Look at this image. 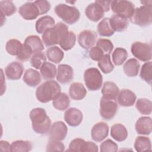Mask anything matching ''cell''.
<instances>
[{"mask_svg": "<svg viewBox=\"0 0 152 152\" xmlns=\"http://www.w3.org/2000/svg\"><path fill=\"white\" fill-rule=\"evenodd\" d=\"M97 38L96 33L90 30L81 31L78 36V42L83 49H88L94 45Z\"/></svg>", "mask_w": 152, "mask_h": 152, "instance_id": "13", "label": "cell"}, {"mask_svg": "<svg viewBox=\"0 0 152 152\" xmlns=\"http://www.w3.org/2000/svg\"><path fill=\"white\" fill-rule=\"evenodd\" d=\"M23 80L27 86L34 87L38 86L41 82V76L37 70L29 68L25 71Z\"/></svg>", "mask_w": 152, "mask_h": 152, "instance_id": "21", "label": "cell"}, {"mask_svg": "<svg viewBox=\"0 0 152 152\" xmlns=\"http://www.w3.org/2000/svg\"><path fill=\"white\" fill-rule=\"evenodd\" d=\"M56 80L61 84H66L72 80L74 71L72 68L67 64H61L58 66Z\"/></svg>", "mask_w": 152, "mask_h": 152, "instance_id": "15", "label": "cell"}, {"mask_svg": "<svg viewBox=\"0 0 152 152\" xmlns=\"http://www.w3.org/2000/svg\"><path fill=\"white\" fill-rule=\"evenodd\" d=\"M111 137L117 141L125 140L128 137V131L126 127L121 124L113 125L110 129Z\"/></svg>", "mask_w": 152, "mask_h": 152, "instance_id": "25", "label": "cell"}, {"mask_svg": "<svg viewBox=\"0 0 152 152\" xmlns=\"http://www.w3.org/2000/svg\"><path fill=\"white\" fill-rule=\"evenodd\" d=\"M1 14L6 16H10L14 14L17 10V8L14 3L11 1H0Z\"/></svg>", "mask_w": 152, "mask_h": 152, "instance_id": "41", "label": "cell"}, {"mask_svg": "<svg viewBox=\"0 0 152 152\" xmlns=\"http://www.w3.org/2000/svg\"><path fill=\"white\" fill-rule=\"evenodd\" d=\"M135 107L138 111L142 115H150L152 111V103L147 99H138L136 102Z\"/></svg>", "mask_w": 152, "mask_h": 152, "instance_id": "36", "label": "cell"}, {"mask_svg": "<svg viewBox=\"0 0 152 152\" xmlns=\"http://www.w3.org/2000/svg\"><path fill=\"white\" fill-rule=\"evenodd\" d=\"M84 80L87 88L91 91H97L103 83L102 75L96 68L87 69L84 73Z\"/></svg>", "mask_w": 152, "mask_h": 152, "instance_id": "6", "label": "cell"}, {"mask_svg": "<svg viewBox=\"0 0 152 152\" xmlns=\"http://www.w3.org/2000/svg\"><path fill=\"white\" fill-rule=\"evenodd\" d=\"M24 43L31 48L34 54L42 52L45 48L40 38L36 35H31L27 37L24 40Z\"/></svg>", "mask_w": 152, "mask_h": 152, "instance_id": "28", "label": "cell"}, {"mask_svg": "<svg viewBox=\"0 0 152 152\" xmlns=\"http://www.w3.org/2000/svg\"><path fill=\"white\" fill-rule=\"evenodd\" d=\"M40 71L43 78L46 80L53 79L57 72L56 66L49 62H45L40 68Z\"/></svg>", "mask_w": 152, "mask_h": 152, "instance_id": "30", "label": "cell"}, {"mask_svg": "<svg viewBox=\"0 0 152 152\" xmlns=\"http://www.w3.org/2000/svg\"><path fill=\"white\" fill-rule=\"evenodd\" d=\"M52 104L56 109L63 111L69 107L70 104V100L66 94L65 93H60L53 100Z\"/></svg>", "mask_w": 152, "mask_h": 152, "instance_id": "29", "label": "cell"}, {"mask_svg": "<svg viewBox=\"0 0 152 152\" xmlns=\"http://www.w3.org/2000/svg\"><path fill=\"white\" fill-rule=\"evenodd\" d=\"M68 128L62 121L55 122L49 129L50 140L62 141L65 139L67 135Z\"/></svg>", "mask_w": 152, "mask_h": 152, "instance_id": "11", "label": "cell"}, {"mask_svg": "<svg viewBox=\"0 0 152 152\" xmlns=\"http://www.w3.org/2000/svg\"><path fill=\"white\" fill-rule=\"evenodd\" d=\"M131 50L136 58L142 62L150 61L152 58L150 44L135 42L132 44Z\"/></svg>", "mask_w": 152, "mask_h": 152, "instance_id": "9", "label": "cell"}, {"mask_svg": "<svg viewBox=\"0 0 152 152\" xmlns=\"http://www.w3.org/2000/svg\"><path fill=\"white\" fill-rule=\"evenodd\" d=\"M18 12L26 20H34L40 15L39 10L34 2H27L23 4L20 7Z\"/></svg>", "mask_w": 152, "mask_h": 152, "instance_id": "12", "label": "cell"}, {"mask_svg": "<svg viewBox=\"0 0 152 152\" xmlns=\"http://www.w3.org/2000/svg\"><path fill=\"white\" fill-rule=\"evenodd\" d=\"M83 113L78 109L70 107L67 109L64 113L65 121L71 126L79 125L83 121Z\"/></svg>", "mask_w": 152, "mask_h": 152, "instance_id": "17", "label": "cell"}, {"mask_svg": "<svg viewBox=\"0 0 152 152\" xmlns=\"http://www.w3.org/2000/svg\"><path fill=\"white\" fill-rule=\"evenodd\" d=\"M109 134V126L103 122L96 124L91 131V138L96 142H100L104 140Z\"/></svg>", "mask_w": 152, "mask_h": 152, "instance_id": "16", "label": "cell"}, {"mask_svg": "<svg viewBox=\"0 0 152 152\" xmlns=\"http://www.w3.org/2000/svg\"><path fill=\"white\" fill-rule=\"evenodd\" d=\"M32 54H33V53L31 48L27 45L24 43L23 49L20 53L17 56V59L20 61L25 62L31 57Z\"/></svg>", "mask_w": 152, "mask_h": 152, "instance_id": "46", "label": "cell"}, {"mask_svg": "<svg viewBox=\"0 0 152 152\" xmlns=\"http://www.w3.org/2000/svg\"><path fill=\"white\" fill-rule=\"evenodd\" d=\"M140 64L135 58L129 59L124 65L123 69L125 74L129 77H135L138 75Z\"/></svg>", "mask_w": 152, "mask_h": 152, "instance_id": "27", "label": "cell"}, {"mask_svg": "<svg viewBox=\"0 0 152 152\" xmlns=\"http://www.w3.org/2000/svg\"><path fill=\"white\" fill-rule=\"evenodd\" d=\"M55 25V20L52 17L49 15H45L37 20L35 27L36 31L39 34H42L47 29L53 27Z\"/></svg>", "mask_w": 152, "mask_h": 152, "instance_id": "24", "label": "cell"}, {"mask_svg": "<svg viewBox=\"0 0 152 152\" xmlns=\"http://www.w3.org/2000/svg\"><path fill=\"white\" fill-rule=\"evenodd\" d=\"M0 150L1 151H11V145L7 141H0Z\"/></svg>", "mask_w": 152, "mask_h": 152, "instance_id": "49", "label": "cell"}, {"mask_svg": "<svg viewBox=\"0 0 152 152\" xmlns=\"http://www.w3.org/2000/svg\"><path fill=\"white\" fill-rule=\"evenodd\" d=\"M97 2L100 4L102 7L103 9L104 10V12L109 11L110 6L111 4V1H97Z\"/></svg>", "mask_w": 152, "mask_h": 152, "instance_id": "50", "label": "cell"}, {"mask_svg": "<svg viewBox=\"0 0 152 152\" xmlns=\"http://www.w3.org/2000/svg\"><path fill=\"white\" fill-rule=\"evenodd\" d=\"M119 92L118 87L112 81H106L103 84L102 88L103 97L109 99H116Z\"/></svg>", "mask_w": 152, "mask_h": 152, "instance_id": "26", "label": "cell"}, {"mask_svg": "<svg viewBox=\"0 0 152 152\" xmlns=\"http://www.w3.org/2000/svg\"><path fill=\"white\" fill-rule=\"evenodd\" d=\"M46 62V56L42 52L34 53L31 58L30 63L32 66L36 69H40L42 65Z\"/></svg>", "mask_w": 152, "mask_h": 152, "instance_id": "42", "label": "cell"}, {"mask_svg": "<svg viewBox=\"0 0 152 152\" xmlns=\"http://www.w3.org/2000/svg\"><path fill=\"white\" fill-rule=\"evenodd\" d=\"M96 46L99 47L103 53L110 55L113 49V45L109 39H99L96 42Z\"/></svg>", "mask_w": 152, "mask_h": 152, "instance_id": "43", "label": "cell"}, {"mask_svg": "<svg viewBox=\"0 0 152 152\" xmlns=\"http://www.w3.org/2000/svg\"><path fill=\"white\" fill-rule=\"evenodd\" d=\"M134 148L138 152L150 151L151 150V144L150 138L143 136L137 137L134 142Z\"/></svg>", "mask_w": 152, "mask_h": 152, "instance_id": "33", "label": "cell"}, {"mask_svg": "<svg viewBox=\"0 0 152 152\" xmlns=\"http://www.w3.org/2000/svg\"><path fill=\"white\" fill-rule=\"evenodd\" d=\"M130 20L131 23L141 27L150 25L152 21V5H143L135 8Z\"/></svg>", "mask_w": 152, "mask_h": 152, "instance_id": "5", "label": "cell"}, {"mask_svg": "<svg viewBox=\"0 0 152 152\" xmlns=\"http://www.w3.org/2000/svg\"><path fill=\"white\" fill-rule=\"evenodd\" d=\"M23 46V45L18 40L10 39L6 43L5 49L10 55L17 56L20 53Z\"/></svg>", "mask_w": 152, "mask_h": 152, "instance_id": "34", "label": "cell"}, {"mask_svg": "<svg viewBox=\"0 0 152 152\" xmlns=\"http://www.w3.org/2000/svg\"><path fill=\"white\" fill-rule=\"evenodd\" d=\"M61 93V87L55 80H48L36 89V96L42 103H48L53 100Z\"/></svg>", "mask_w": 152, "mask_h": 152, "instance_id": "3", "label": "cell"}, {"mask_svg": "<svg viewBox=\"0 0 152 152\" xmlns=\"http://www.w3.org/2000/svg\"><path fill=\"white\" fill-rule=\"evenodd\" d=\"M97 30L100 36L105 37L111 36L115 33L110 26V18L108 17H105L100 21L97 25Z\"/></svg>", "mask_w": 152, "mask_h": 152, "instance_id": "31", "label": "cell"}, {"mask_svg": "<svg viewBox=\"0 0 152 152\" xmlns=\"http://www.w3.org/2000/svg\"><path fill=\"white\" fill-rule=\"evenodd\" d=\"M68 31V27L65 24L59 22L43 33L42 36L43 42L47 47L59 44Z\"/></svg>", "mask_w": 152, "mask_h": 152, "instance_id": "2", "label": "cell"}, {"mask_svg": "<svg viewBox=\"0 0 152 152\" xmlns=\"http://www.w3.org/2000/svg\"><path fill=\"white\" fill-rule=\"evenodd\" d=\"M110 23L114 31H123L126 29L129 25L127 18L116 14H113L110 18Z\"/></svg>", "mask_w": 152, "mask_h": 152, "instance_id": "23", "label": "cell"}, {"mask_svg": "<svg viewBox=\"0 0 152 152\" xmlns=\"http://www.w3.org/2000/svg\"><path fill=\"white\" fill-rule=\"evenodd\" d=\"M101 152H116L118 151V145L110 139L103 141L100 146Z\"/></svg>", "mask_w": 152, "mask_h": 152, "instance_id": "44", "label": "cell"}, {"mask_svg": "<svg viewBox=\"0 0 152 152\" xmlns=\"http://www.w3.org/2000/svg\"><path fill=\"white\" fill-rule=\"evenodd\" d=\"M69 151L79 152H97L98 146L92 141H86L80 138L72 140L69 145Z\"/></svg>", "mask_w": 152, "mask_h": 152, "instance_id": "10", "label": "cell"}, {"mask_svg": "<svg viewBox=\"0 0 152 152\" xmlns=\"http://www.w3.org/2000/svg\"><path fill=\"white\" fill-rule=\"evenodd\" d=\"M104 10L97 1L89 4L85 10V14L87 17L94 22L102 19L104 16Z\"/></svg>", "mask_w": 152, "mask_h": 152, "instance_id": "14", "label": "cell"}, {"mask_svg": "<svg viewBox=\"0 0 152 152\" xmlns=\"http://www.w3.org/2000/svg\"><path fill=\"white\" fill-rule=\"evenodd\" d=\"M54 11L59 18L68 24H73L80 19V11L76 7L73 6L59 4L55 7Z\"/></svg>", "mask_w": 152, "mask_h": 152, "instance_id": "4", "label": "cell"}, {"mask_svg": "<svg viewBox=\"0 0 152 152\" xmlns=\"http://www.w3.org/2000/svg\"><path fill=\"white\" fill-rule=\"evenodd\" d=\"M86 94L87 90L82 83L75 82L70 85L69 94L72 99L75 100H82L86 97Z\"/></svg>", "mask_w": 152, "mask_h": 152, "instance_id": "22", "label": "cell"}, {"mask_svg": "<svg viewBox=\"0 0 152 152\" xmlns=\"http://www.w3.org/2000/svg\"><path fill=\"white\" fill-rule=\"evenodd\" d=\"M135 130L138 134L150 135L152 130V121L150 117H140L136 122Z\"/></svg>", "mask_w": 152, "mask_h": 152, "instance_id": "20", "label": "cell"}, {"mask_svg": "<svg viewBox=\"0 0 152 152\" xmlns=\"http://www.w3.org/2000/svg\"><path fill=\"white\" fill-rule=\"evenodd\" d=\"M100 106V114L103 119L110 120L116 115L118 109L116 99H109L102 96Z\"/></svg>", "mask_w": 152, "mask_h": 152, "instance_id": "8", "label": "cell"}, {"mask_svg": "<svg viewBox=\"0 0 152 152\" xmlns=\"http://www.w3.org/2000/svg\"><path fill=\"white\" fill-rule=\"evenodd\" d=\"M32 149V144L27 140H17L11 144V151L27 152Z\"/></svg>", "mask_w": 152, "mask_h": 152, "instance_id": "35", "label": "cell"}, {"mask_svg": "<svg viewBox=\"0 0 152 152\" xmlns=\"http://www.w3.org/2000/svg\"><path fill=\"white\" fill-rule=\"evenodd\" d=\"M98 66L100 70L104 74L111 72L114 69V65L111 62L110 56L109 54H105L99 61Z\"/></svg>", "mask_w": 152, "mask_h": 152, "instance_id": "39", "label": "cell"}, {"mask_svg": "<svg viewBox=\"0 0 152 152\" xmlns=\"http://www.w3.org/2000/svg\"><path fill=\"white\" fill-rule=\"evenodd\" d=\"M46 54L48 59L55 64L59 63L64 58V52L58 46H51L46 51Z\"/></svg>", "mask_w": 152, "mask_h": 152, "instance_id": "32", "label": "cell"}, {"mask_svg": "<svg viewBox=\"0 0 152 152\" xmlns=\"http://www.w3.org/2000/svg\"><path fill=\"white\" fill-rule=\"evenodd\" d=\"M140 77L151 85L152 81V62L148 61L144 64L140 71Z\"/></svg>", "mask_w": 152, "mask_h": 152, "instance_id": "40", "label": "cell"}, {"mask_svg": "<svg viewBox=\"0 0 152 152\" xmlns=\"http://www.w3.org/2000/svg\"><path fill=\"white\" fill-rule=\"evenodd\" d=\"M128 57L126 50L122 48H116L112 53V61L115 65H121Z\"/></svg>", "mask_w": 152, "mask_h": 152, "instance_id": "37", "label": "cell"}, {"mask_svg": "<svg viewBox=\"0 0 152 152\" xmlns=\"http://www.w3.org/2000/svg\"><path fill=\"white\" fill-rule=\"evenodd\" d=\"M29 116L34 131L42 135L48 133L51 126V120L44 109L37 107L32 109Z\"/></svg>", "mask_w": 152, "mask_h": 152, "instance_id": "1", "label": "cell"}, {"mask_svg": "<svg viewBox=\"0 0 152 152\" xmlns=\"http://www.w3.org/2000/svg\"><path fill=\"white\" fill-rule=\"evenodd\" d=\"M34 2L37 6L39 10L40 15H42L47 13L50 9V4L48 1H45V0L36 1Z\"/></svg>", "mask_w": 152, "mask_h": 152, "instance_id": "47", "label": "cell"}, {"mask_svg": "<svg viewBox=\"0 0 152 152\" xmlns=\"http://www.w3.org/2000/svg\"><path fill=\"white\" fill-rule=\"evenodd\" d=\"M117 100L121 106L129 107L135 103L137 97L135 94L129 89H122L119 92Z\"/></svg>", "mask_w": 152, "mask_h": 152, "instance_id": "19", "label": "cell"}, {"mask_svg": "<svg viewBox=\"0 0 152 152\" xmlns=\"http://www.w3.org/2000/svg\"><path fill=\"white\" fill-rule=\"evenodd\" d=\"M24 67L18 62H12L9 64L5 69V73L8 80H19L23 75Z\"/></svg>", "mask_w": 152, "mask_h": 152, "instance_id": "18", "label": "cell"}, {"mask_svg": "<svg viewBox=\"0 0 152 152\" xmlns=\"http://www.w3.org/2000/svg\"><path fill=\"white\" fill-rule=\"evenodd\" d=\"M46 150L47 151H63L65 150V146L60 141L50 140Z\"/></svg>", "mask_w": 152, "mask_h": 152, "instance_id": "45", "label": "cell"}, {"mask_svg": "<svg viewBox=\"0 0 152 152\" xmlns=\"http://www.w3.org/2000/svg\"><path fill=\"white\" fill-rule=\"evenodd\" d=\"M76 36L72 31H69L65 37L59 42V45L64 50H68L72 49L75 45Z\"/></svg>", "mask_w": 152, "mask_h": 152, "instance_id": "38", "label": "cell"}, {"mask_svg": "<svg viewBox=\"0 0 152 152\" xmlns=\"http://www.w3.org/2000/svg\"><path fill=\"white\" fill-rule=\"evenodd\" d=\"M110 7L115 14L127 19L132 17L135 10L134 4L129 1H111Z\"/></svg>", "mask_w": 152, "mask_h": 152, "instance_id": "7", "label": "cell"}, {"mask_svg": "<svg viewBox=\"0 0 152 152\" xmlns=\"http://www.w3.org/2000/svg\"><path fill=\"white\" fill-rule=\"evenodd\" d=\"M103 55V51L97 46L91 48L89 50V56L93 61H99Z\"/></svg>", "mask_w": 152, "mask_h": 152, "instance_id": "48", "label": "cell"}]
</instances>
